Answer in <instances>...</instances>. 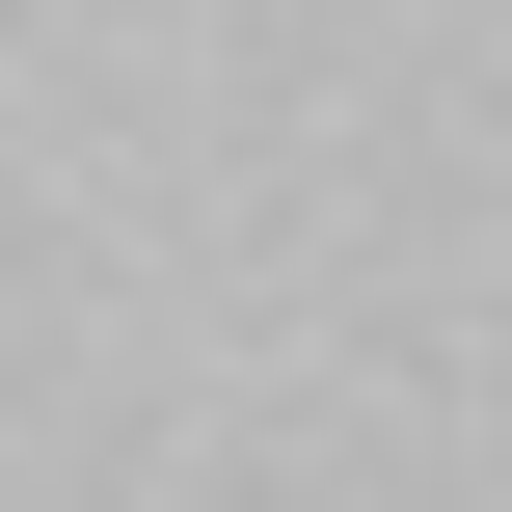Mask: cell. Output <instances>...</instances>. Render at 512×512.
<instances>
[]
</instances>
